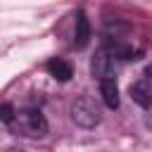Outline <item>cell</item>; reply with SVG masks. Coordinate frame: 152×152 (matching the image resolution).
I'll return each instance as SVG.
<instances>
[{
  "label": "cell",
  "mask_w": 152,
  "mask_h": 152,
  "mask_svg": "<svg viewBox=\"0 0 152 152\" xmlns=\"http://www.w3.org/2000/svg\"><path fill=\"white\" fill-rule=\"evenodd\" d=\"M12 116H14V107H12V104H2V107H0V121L10 124Z\"/></svg>",
  "instance_id": "ba28073f"
},
{
  "label": "cell",
  "mask_w": 152,
  "mask_h": 152,
  "mask_svg": "<svg viewBox=\"0 0 152 152\" xmlns=\"http://www.w3.org/2000/svg\"><path fill=\"white\" fill-rule=\"evenodd\" d=\"M48 74H50L55 81H59V83H66V81L74 76V66H71L66 59H62V57H55V59H50V62H48Z\"/></svg>",
  "instance_id": "8992f818"
},
{
  "label": "cell",
  "mask_w": 152,
  "mask_h": 152,
  "mask_svg": "<svg viewBox=\"0 0 152 152\" xmlns=\"http://www.w3.org/2000/svg\"><path fill=\"white\" fill-rule=\"evenodd\" d=\"M90 71L95 78H116V57H112L104 48L97 50L90 62Z\"/></svg>",
  "instance_id": "3957f363"
},
{
  "label": "cell",
  "mask_w": 152,
  "mask_h": 152,
  "mask_svg": "<svg viewBox=\"0 0 152 152\" xmlns=\"http://www.w3.org/2000/svg\"><path fill=\"white\" fill-rule=\"evenodd\" d=\"M100 95H102V102L109 109H119V86H116V78H100Z\"/></svg>",
  "instance_id": "52a82bcc"
},
{
  "label": "cell",
  "mask_w": 152,
  "mask_h": 152,
  "mask_svg": "<svg viewBox=\"0 0 152 152\" xmlns=\"http://www.w3.org/2000/svg\"><path fill=\"white\" fill-rule=\"evenodd\" d=\"M131 97H133V102H138L142 109H150V104H152V88H150L147 76H142L140 81H135V83L131 86Z\"/></svg>",
  "instance_id": "277c9868"
},
{
  "label": "cell",
  "mask_w": 152,
  "mask_h": 152,
  "mask_svg": "<svg viewBox=\"0 0 152 152\" xmlns=\"http://www.w3.org/2000/svg\"><path fill=\"white\" fill-rule=\"evenodd\" d=\"M71 119H74V124H78V126H83V128H93V126H97L100 119H102L100 104H97L90 95H81V97H76L74 104H71Z\"/></svg>",
  "instance_id": "7a4b0ae2"
},
{
  "label": "cell",
  "mask_w": 152,
  "mask_h": 152,
  "mask_svg": "<svg viewBox=\"0 0 152 152\" xmlns=\"http://www.w3.org/2000/svg\"><path fill=\"white\" fill-rule=\"evenodd\" d=\"M17 135L24 138H43L48 135V119L38 109H19L7 124Z\"/></svg>",
  "instance_id": "6da1fadb"
},
{
  "label": "cell",
  "mask_w": 152,
  "mask_h": 152,
  "mask_svg": "<svg viewBox=\"0 0 152 152\" xmlns=\"http://www.w3.org/2000/svg\"><path fill=\"white\" fill-rule=\"evenodd\" d=\"M90 40V21L83 12H76V26H74V45L83 50Z\"/></svg>",
  "instance_id": "5b68a950"
}]
</instances>
